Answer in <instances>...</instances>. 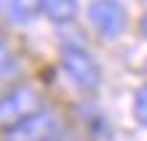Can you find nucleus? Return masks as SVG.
Returning a JSON list of instances; mask_svg holds the SVG:
<instances>
[{
	"label": "nucleus",
	"mask_w": 147,
	"mask_h": 141,
	"mask_svg": "<svg viewBox=\"0 0 147 141\" xmlns=\"http://www.w3.org/2000/svg\"><path fill=\"white\" fill-rule=\"evenodd\" d=\"M88 21L99 37L115 40L128 27V11L120 0H94L88 5Z\"/></svg>",
	"instance_id": "nucleus-2"
},
{
	"label": "nucleus",
	"mask_w": 147,
	"mask_h": 141,
	"mask_svg": "<svg viewBox=\"0 0 147 141\" xmlns=\"http://www.w3.org/2000/svg\"><path fill=\"white\" fill-rule=\"evenodd\" d=\"M139 29H142V37L147 40V13L142 16V24H139Z\"/></svg>",
	"instance_id": "nucleus-9"
},
{
	"label": "nucleus",
	"mask_w": 147,
	"mask_h": 141,
	"mask_svg": "<svg viewBox=\"0 0 147 141\" xmlns=\"http://www.w3.org/2000/svg\"><path fill=\"white\" fill-rule=\"evenodd\" d=\"M62 69L86 93H94V91L102 88V67L80 45H64L62 48Z\"/></svg>",
	"instance_id": "nucleus-1"
},
{
	"label": "nucleus",
	"mask_w": 147,
	"mask_h": 141,
	"mask_svg": "<svg viewBox=\"0 0 147 141\" xmlns=\"http://www.w3.org/2000/svg\"><path fill=\"white\" fill-rule=\"evenodd\" d=\"M40 13H46L56 24L72 21L78 16V0H40Z\"/></svg>",
	"instance_id": "nucleus-5"
},
{
	"label": "nucleus",
	"mask_w": 147,
	"mask_h": 141,
	"mask_svg": "<svg viewBox=\"0 0 147 141\" xmlns=\"http://www.w3.org/2000/svg\"><path fill=\"white\" fill-rule=\"evenodd\" d=\"M13 67H16L13 53H11V51H8L5 45H0V77L11 75V72H13Z\"/></svg>",
	"instance_id": "nucleus-8"
},
{
	"label": "nucleus",
	"mask_w": 147,
	"mask_h": 141,
	"mask_svg": "<svg viewBox=\"0 0 147 141\" xmlns=\"http://www.w3.org/2000/svg\"><path fill=\"white\" fill-rule=\"evenodd\" d=\"M134 117L142 128H147V85H142L134 96Z\"/></svg>",
	"instance_id": "nucleus-7"
},
{
	"label": "nucleus",
	"mask_w": 147,
	"mask_h": 141,
	"mask_svg": "<svg viewBox=\"0 0 147 141\" xmlns=\"http://www.w3.org/2000/svg\"><path fill=\"white\" fill-rule=\"evenodd\" d=\"M59 130H62L59 114L51 109H38L24 120L13 122L11 128H5V141H46L56 136Z\"/></svg>",
	"instance_id": "nucleus-4"
},
{
	"label": "nucleus",
	"mask_w": 147,
	"mask_h": 141,
	"mask_svg": "<svg viewBox=\"0 0 147 141\" xmlns=\"http://www.w3.org/2000/svg\"><path fill=\"white\" fill-rule=\"evenodd\" d=\"M8 13L16 21H32L40 16V0H8Z\"/></svg>",
	"instance_id": "nucleus-6"
},
{
	"label": "nucleus",
	"mask_w": 147,
	"mask_h": 141,
	"mask_svg": "<svg viewBox=\"0 0 147 141\" xmlns=\"http://www.w3.org/2000/svg\"><path fill=\"white\" fill-rule=\"evenodd\" d=\"M43 104V96L38 93V88H32L27 83L11 88L3 99H0V128H11L13 122L24 120L27 114L38 112Z\"/></svg>",
	"instance_id": "nucleus-3"
}]
</instances>
